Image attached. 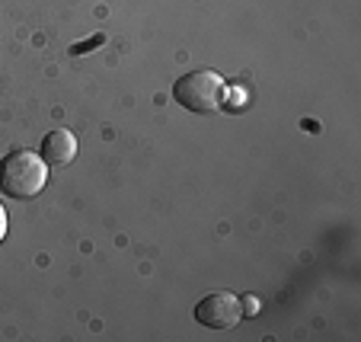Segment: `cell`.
I'll list each match as a JSON object with an SVG mask.
<instances>
[{
    "label": "cell",
    "instance_id": "cell-1",
    "mask_svg": "<svg viewBox=\"0 0 361 342\" xmlns=\"http://www.w3.org/2000/svg\"><path fill=\"white\" fill-rule=\"evenodd\" d=\"M48 183V164L42 160V154L32 151H13L4 157L0 164V189L4 195L16 202L35 199Z\"/></svg>",
    "mask_w": 361,
    "mask_h": 342
},
{
    "label": "cell",
    "instance_id": "cell-2",
    "mask_svg": "<svg viewBox=\"0 0 361 342\" xmlns=\"http://www.w3.org/2000/svg\"><path fill=\"white\" fill-rule=\"evenodd\" d=\"M224 77L218 71H192L176 80L173 99L189 112H214L224 103Z\"/></svg>",
    "mask_w": 361,
    "mask_h": 342
},
{
    "label": "cell",
    "instance_id": "cell-3",
    "mask_svg": "<svg viewBox=\"0 0 361 342\" xmlns=\"http://www.w3.org/2000/svg\"><path fill=\"white\" fill-rule=\"evenodd\" d=\"M243 317L240 310V298L227 295V291H214V295L202 298L195 307V320L208 329H233Z\"/></svg>",
    "mask_w": 361,
    "mask_h": 342
},
{
    "label": "cell",
    "instance_id": "cell-4",
    "mask_svg": "<svg viewBox=\"0 0 361 342\" xmlns=\"http://www.w3.org/2000/svg\"><path fill=\"white\" fill-rule=\"evenodd\" d=\"M74 154H77V138H74V131H68V128L48 131L45 141H42V160H45L48 166L71 164Z\"/></svg>",
    "mask_w": 361,
    "mask_h": 342
},
{
    "label": "cell",
    "instance_id": "cell-5",
    "mask_svg": "<svg viewBox=\"0 0 361 342\" xmlns=\"http://www.w3.org/2000/svg\"><path fill=\"white\" fill-rule=\"evenodd\" d=\"M240 310H243V317H256V314H259V301H256L252 295L240 298Z\"/></svg>",
    "mask_w": 361,
    "mask_h": 342
},
{
    "label": "cell",
    "instance_id": "cell-6",
    "mask_svg": "<svg viewBox=\"0 0 361 342\" xmlns=\"http://www.w3.org/2000/svg\"><path fill=\"white\" fill-rule=\"evenodd\" d=\"M7 237V212H4V205H0V240Z\"/></svg>",
    "mask_w": 361,
    "mask_h": 342
}]
</instances>
